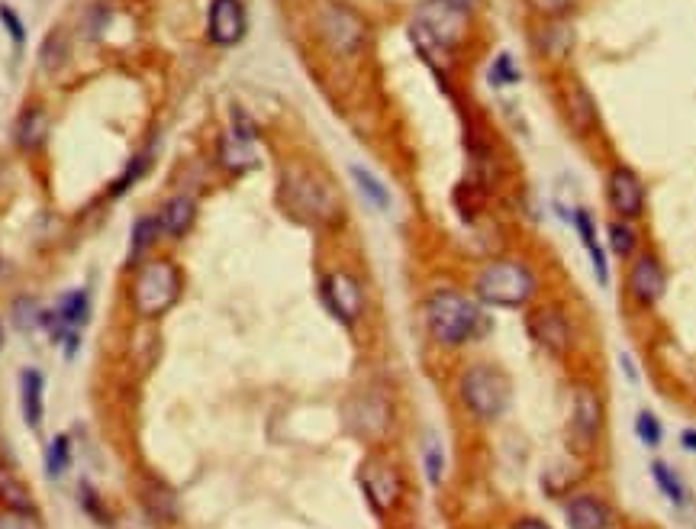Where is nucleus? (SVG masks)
<instances>
[{
	"mask_svg": "<svg viewBox=\"0 0 696 529\" xmlns=\"http://www.w3.org/2000/svg\"><path fill=\"white\" fill-rule=\"evenodd\" d=\"M13 326H17L20 333H33L36 326H42V310L33 297L13 300Z\"/></svg>",
	"mask_w": 696,
	"mask_h": 529,
	"instance_id": "obj_30",
	"label": "nucleus"
},
{
	"mask_svg": "<svg viewBox=\"0 0 696 529\" xmlns=\"http://www.w3.org/2000/svg\"><path fill=\"white\" fill-rule=\"evenodd\" d=\"M458 394H461L464 410H468L474 420L493 423V420H500L506 410H510L513 384L497 365L477 362V365H468L461 371Z\"/></svg>",
	"mask_w": 696,
	"mask_h": 529,
	"instance_id": "obj_4",
	"label": "nucleus"
},
{
	"mask_svg": "<svg viewBox=\"0 0 696 529\" xmlns=\"http://www.w3.org/2000/svg\"><path fill=\"white\" fill-rule=\"evenodd\" d=\"M319 294H323L326 310L336 317L342 326H355L361 317H365V288L361 281L345 268H332L329 275L319 284Z\"/></svg>",
	"mask_w": 696,
	"mask_h": 529,
	"instance_id": "obj_9",
	"label": "nucleus"
},
{
	"mask_svg": "<svg viewBox=\"0 0 696 529\" xmlns=\"http://www.w3.org/2000/svg\"><path fill=\"white\" fill-rule=\"evenodd\" d=\"M46 133H49V117H46V110L36 107V104H29V107L20 113L17 126H13V142H17L20 149L33 152V149L42 146V142H46Z\"/></svg>",
	"mask_w": 696,
	"mask_h": 529,
	"instance_id": "obj_18",
	"label": "nucleus"
},
{
	"mask_svg": "<svg viewBox=\"0 0 696 529\" xmlns=\"http://www.w3.org/2000/svg\"><path fill=\"white\" fill-rule=\"evenodd\" d=\"M561 107H564V120H568V126L577 136H590L597 130V100H593V94L577 78L564 81Z\"/></svg>",
	"mask_w": 696,
	"mask_h": 529,
	"instance_id": "obj_14",
	"label": "nucleus"
},
{
	"mask_svg": "<svg viewBox=\"0 0 696 529\" xmlns=\"http://www.w3.org/2000/svg\"><path fill=\"white\" fill-rule=\"evenodd\" d=\"M574 230L580 236V246L587 249L590 255V265H593V275H597V281L609 284V265H606V249H603V242L597 239V223H593V217L587 210H574Z\"/></svg>",
	"mask_w": 696,
	"mask_h": 529,
	"instance_id": "obj_17",
	"label": "nucleus"
},
{
	"mask_svg": "<svg viewBox=\"0 0 696 529\" xmlns=\"http://www.w3.org/2000/svg\"><path fill=\"white\" fill-rule=\"evenodd\" d=\"M606 426V407L603 397L593 384H574V407H571V423H568V439L574 452L590 455L597 449Z\"/></svg>",
	"mask_w": 696,
	"mask_h": 529,
	"instance_id": "obj_7",
	"label": "nucleus"
},
{
	"mask_svg": "<svg viewBox=\"0 0 696 529\" xmlns=\"http://www.w3.org/2000/svg\"><path fill=\"white\" fill-rule=\"evenodd\" d=\"M487 78H490L493 88H513V84H519L522 71H519V65L513 62L510 52H500L497 59H493V65H490Z\"/></svg>",
	"mask_w": 696,
	"mask_h": 529,
	"instance_id": "obj_29",
	"label": "nucleus"
},
{
	"mask_svg": "<svg viewBox=\"0 0 696 529\" xmlns=\"http://www.w3.org/2000/svg\"><path fill=\"white\" fill-rule=\"evenodd\" d=\"M0 504H4L10 513H17V517H36L33 494H29L26 484L13 475L4 462H0Z\"/></svg>",
	"mask_w": 696,
	"mask_h": 529,
	"instance_id": "obj_20",
	"label": "nucleus"
},
{
	"mask_svg": "<svg viewBox=\"0 0 696 529\" xmlns=\"http://www.w3.org/2000/svg\"><path fill=\"white\" fill-rule=\"evenodd\" d=\"M145 165H149V162H145V155H136V159L133 162H129V168H126V175L120 178V181H116L113 184V197H120V194H126L129 191V184H133V181H139V175H142V171H145Z\"/></svg>",
	"mask_w": 696,
	"mask_h": 529,
	"instance_id": "obj_37",
	"label": "nucleus"
},
{
	"mask_svg": "<svg viewBox=\"0 0 696 529\" xmlns=\"http://www.w3.org/2000/svg\"><path fill=\"white\" fill-rule=\"evenodd\" d=\"M145 507H149L158 520H171L178 517V500H174V491L168 488V484L162 481H149V488H145Z\"/></svg>",
	"mask_w": 696,
	"mask_h": 529,
	"instance_id": "obj_26",
	"label": "nucleus"
},
{
	"mask_svg": "<svg viewBox=\"0 0 696 529\" xmlns=\"http://www.w3.org/2000/svg\"><path fill=\"white\" fill-rule=\"evenodd\" d=\"M680 442H684L687 452H696V430H684L680 433Z\"/></svg>",
	"mask_w": 696,
	"mask_h": 529,
	"instance_id": "obj_41",
	"label": "nucleus"
},
{
	"mask_svg": "<svg viewBox=\"0 0 696 529\" xmlns=\"http://www.w3.org/2000/svg\"><path fill=\"white\" fill-rule=\"evenodd\" d=\"M220 165L226 171H236V175H242V171H249L258 165V155H255V142H245L239 139L236 133H226L220 139Z\"/></svg>",
	"mask_w": 696,
	"mask_h": 529,
	"instance_id": "obj_21",
	"label": "nucleus"
},
{
	"mask_svg": "<svg viewBox=\"0 0 696 529\" xmlns=\"http://www.w3.org/2000/svg\"><path fill=\"white\" fill-rule=\"evenodd\" d=\"M513 529H551V526L545 520H539V517H519L513 523Z\"/></svg>",
	"mask_w": 696,
	"mask_h": 529,
	"instance_id": "obj_39",
	"label": "nucleus"
},
{
	"mask_svg": "<svg viewBox=\"0 0 696 529\" xmlns=\"http://www.w3.org/2000/svg\"><path fill=\"white\" fill-rule=\"evenodd\" d=\"M158 223H162V233L171 236V239H181L194 230L197 223V204L194 197L187 194H174L168 204L162 207V213H158Z\"/></svg>",
	"mask_w": 696,
	"mask_h": 529,
	"instance_id": "obj_16",
	"label": "nucleus"
},
{
	"mask_svg": "<svg viewBox=\"0 0 696 529\" xmlns=\"http://www.w3.org/2000/svg\"><path fill=\"white\" fill-rule=\"evenodd\" d=\"M667 291V271L664 262L658 259L655 252H638L632 265H629V275H626V294L635 307H655L658 300Z\"/></svg>",
	"mask_w": 696,
	"mask_h": 529,
	"instance_id": "obj_11",
	"label": "nucleus"
},
{
	"mask_svg": "<svg viewBox=\"0 0 696 529\" xmlns=\"http://www.w3.org/2000/svg\"><path fill=\"white\" fill-rule=\"evenodd\" d=\"M358 484H361V491H365L371 510L381 513V517H387V513H394L400 507L403 475L394 462L381 459V455H371V459H365L358 468Z\"/></svg>",
	"mask_w": 696,
	"mask_h": 529,
	"instance_id": "obj_8",
	"label": "nucleus"
},
{
	"mask_svg": "<svg viewBox=\"0 0 696 529\" xmlns=\"http://www.w3.org/2000/svg\"><path fill=\"white\" fill-rule=\"evenodd\" d=\"M181 271L168 259H145L129 281V307L142 320H158L178 304Z\"/></svg>",
	"mask_w": 696,
	"mask_h": 529,
	"instance_id": "obj_3",
	"label": "nucleus"
},
{
	"mask_svg": "<svg viewBox=\"0 0 696 529\" xmlns=\"http://www.w3.org/2000/svg\"><path fill=\"white\" fill-rule=\"evenodd\" d=\"M158 233H162V223H158V217H142L133 226V259H139V255H145L155 246Z\"/></svg>",
	"mask_w": 696,
	"mask_h": 529,
	"instance_id": "obj_31",
	"label": "nucleus"
},
{
	"mask_svg": "<svg viewBox=\"0 0 696 529\" xmlns=\"http://www.w3.org/2000/svg\"><path fill=\"white\" fill-rule=\"evenodd\" d=\"M606 242H609V252H613L616 259H635L638 230L629 220H609L606 223Z\"/></svg>",
	"mask_w": 696,
	"mask_h": 529,
	"instance_id": "obj_22",
	"label": "nucleus"
},
{
	"mask_svg": "<svg viewBox=\"0 0 696 529\" xmlns=\"http://www.w3.org/2000/svg\"><path fill=\"white\" fill-rule=\"evenodd\" d=\"M71 59V46H68V36L62 30H52L46 39H42V49H39V65L49 71V75H55V71H62Z\"/></svg>",
	"mask_w": 696,
	"mask_h": 529,
	"instance_id": "obj_23",
	"label": "nucleus"
},
{
	"mask_svg": "<svg viewBox=\"0 0 696 529\" xmlns=\"http://www.w3.org/2000/svg\"><path fill=\"white\" fill-rule=\"evenodd\" d=\"M606 204L616 213V220H638L645 213L648 194H645V181L632 165H613L606 175Z\"/></svg>",
	"mask_w": 696,
	"mask_h": 529,
	"instance_id": "obj_10",
	"label": "nucleus"
},
{
	"mask_svg": "<svg viewBox=\"0 0 696 529\" xmlns=\"http://www.w3.org/2000/svg\"><path fill=\"white\" fill-rule=\"evenodd\" d=\"M249 33V17H245L242 0H210L207 13V36L213 46H239Z\"/></svg>",
	"mask_w": 696,
	"mask_h": 529,
	"instance_id": "obj_13",
	"label": "nucleus"
},
{
	"mask_svg": "<svg viewBox=\"0 0 696 529\" xmlns=\"http://www.w3.org/2000/svg\"><path fill=\"white\" fill-rule=\"evenodd\" d=\"M577 4H580V0H526V7L535 13V17H542L545 23L564 20Z\"/></svg>",
	"mask_w": 696,
	"mask_h": 529,
	"instance_id": "obj_32",
	"label": "nucleus"
},
{
	"mask_svg": "<svg viewBox=\"0 0 696 529\" xmlns=\"http://www.w3.org/2000/svg\"><path fill=\"white\" fill-rule=\"evenodd\" d=\"M651 478H655V484L661 488V494L671 500V504L684 507L687 504V488L684 481H680L677 471L667 465V462H651Z\"/></svg>",
	"mask_w": 696,
	"mask_h": 529,
	"instance_id": "obj_25",
	"label": "nucleus"
},
{
	"mask_svg": "<svg viewBox=\"0 0 696 529\" xmlns=\"http://www.w3.org/2000/svg\"><path fill=\"white\" fill-rule=\"evenodd\" d=\"M468 33V13L442 4V0H429V4L416 13L413 20V42L426 55L432 52H452Z\"/></svg>",
	"mask_w": 696,
	"mask_h": 529,
	"instance_id": "obj_5",
	"label": "nucleus"
},
{
	"mask_svg": "<svg viewBox=\"0 0 696 529\" xmlns=\"http://www.w3.org/2000/svg\"><path fill=\"white\" fill-rule=\"evenodd\" d=\"M81 507L87 510V517L97 520L100 526H110V510L104 507V500L94 494L91 484H81Z\"/></svg>",
	"mask_w": 696,
	"mask_h": 529,
	"instance_id": "obj_34",
	"label": "nucleus"
},
{
	"mask_svg": "<svg viewBox=\"0 0 696 529\" xmlns=\"http://www.w3.org/2000/svg\"><path fill=\"white\" fill-rule=\"evenodd\" d=\"M0 349H4V323H0Z\"/></svg>",
	"mask_w": 696,
	"mask_h": 529,
	"instance_id": "obj_42",
	"label": "nucleus"
},
{
	"mask_svg": "<svg viewBox=\"0 0 696 529\" xmlns=\"http://www.w3.org/2000/svg\"><path fill=\"white\" fill-rule=\"evenodd\" d=\"M529 336L539 342L548 355H564L574 346V333H571V317L561 304H545L539 310H532L529 317Z\"/></svg>",
	"mask_w": 696,
	"mask_h": 529,
	"instance_id": "obj_12",
	"label": "nucleus"
},
{
	"mask_svg": "<svg viewBox=\"0 0 696 529\" xmlns=\"http://www.w3.org/2000/svg\"><path fill=\"white\" fill-rule=\"evenodd\" d=\"M229 133H236V136L245 139V142H255V139H258V126L236 107V110H232V130H229Z\"/></svg>",
	"mask_w": 696,
	"mask_h": 529,
	"instance_id": "obj_38",
	"label": "nucleus"
},
{
	"mask_svg": "<svg viewBox=\"0 0 696 529\" xmlns=\"http://www.w3.org/2000/svg\"><path fill=\"white\" fill-rule=\"evenodd\" d=\"M571 529H613V510L597 494H574L564 507Z\"/></svg>",
	"mask_w": 696,
	"mask_h": 529,
	"instance_id": "obj_15",
	"label": "nucleus"
},
{
	"mask_svg": "<svg viewBox=\"0 0 696 529\" xmlns=\"http://www.w3.org/2000/svg\"><path fill=\"white\" fill-rule=\"evenodd\" d=\"M352 178H355V184H358V191L365 194L377 210H387V207H390V191L384 188V181H381V178L371 175L368 168L352 165Z\"/></svg>",
	"mask_w": 696,
	"mask_h": 529,
	"instance_id": "obj_27",
	"label": "nucleus"
},
{
	"mask_svg": "<svg viewBox=\"0 0 696 529\" xmlns=\"http://www.w3.org/2000/svg\"><path fill=\"white\" fill-rule=\"evenodd\" d=\"M635 436L642 439V446H648V449H658V446H661L664 430H661V423H658L655 413H648V410L638 413V420H635Z\"/></svg>",
	"mask_w": 696,
	"mask_h": 529,
	"instance_id": "obj_33",
	"label": "nucleus"
},
{
	"mask_svg": "<svg viewBox=\"0 0 696 529\" xmlns=\"http://www.w3.org/2000/svg\"><path fill=\"white\" fill-rule=\"evenodd\" d=\"M55 313H58V320H62L65 330H78V326H84L87 323V313H91V300H87V291L65 294Z\"/></svg>",
	"mask_w": 696,
	"mask_h": 529,
	"instance_id": "obj_24",
	"label": "nucleus"
},
{
	"mask_svg": "<svg viewBox=\"0 0 696 529\" xmlns=\"http://www.w3.org/2000/svg\"><path fill=\"white\" fill-rule=\"evenodd\" d=\"M426 326L432 339L445 349H458L471 342L484 326V313L477 300L455 288H439L426 300Z\"/></svg>",
	"mask_w": 696,
	"mask_h": 529,
	"instance_id": "obj_2",
	"label": "nucleus"
},
{
	"mask_svg": "<svg viewBox=\"0 0 696 529\" xmlns=\"http://www.w3.org/2000/svg\"><path fill=\"white\" fill-rule=\"evenodd\" d=\"M319 36L342 59H355L368 42V23L348 4H326L319 13Z\"/></svg>",
	"mask_w": 696,
	"mask_h": 529,
	"instance_id": "obj_6",
	"label": "nucleus"
},
{
	"mask_svg": "<svg viewBox=\"0 0 696 529\" xmlns=\"http://www.w3.org/2000/svg\"><path fill=\"white\" fill-rule=\"evenodd\" d=\"M442 468H445V459H442L439 442H429V449H426V478H429V484H442Z\"/></svg>",
	"mask_w": 696,
	"mask_h": 529,
	"instance_id": "obj_36",
	"label": "nucleus"
},
{
	"mask_svg": "<svg viewBox=\"0 0 696 529\" xmlns=\"http://www.w3.org/2000/svg\"><path fill=\"white\" fill-rule=\"evenodd\" d=\"M0 23L7 26V33H10V39H13V46L17 49H23V42H26V30H23V20L17 17V13H13L7 4H0Z\"/></svg>",
	"mask_w": 696,
	"mask_h": 529,
	"instance_id": "obj_35",
	"label": "nucleus"
},
{
	"mask_svg": "<svg viewBox=\"0 0 696 529\" xmlns=\"http://www.w3.org/2000/svg\"><path fill=\"white\" fill-rule=\"evenodd\" d=\"M42 394H46V378L36 368H26L20 375V407L29 430H39L42 423V410H46L42 407Z\"/></svg>",
	"mask_w": 696,
	"mask_h": 529,
	"instance_id": "obj_19",
	"label": "nucleus"
},
{
	"mask_svg": "<svg viewBox=\"0 0 696 529\" xmlns=\"http://www.w3.org/2000/svg\"><path fill=\"white\" fill-rule=\"evenodd\" d=\"M539 294V275L522 259H493L474 278V297L497 310H522Z\"/></svg>",
	"mask_w": 696,
	"mask_h": 529,
	"instance_id": "obj_1",
	"label": "nucleus"
},
{
	"mask_svg": "<svg viewBox=\"0 0 696 529\" xmlns=\"http://www.w3.org/2000/svg\"><path fill=\"white\" fill-rule=\"evenodd\" d=\"M442 4H448V7H455V10H461V13H471L477 4H481V0H442Z\"/></svg>",
	"mask_w": 696,
	"mask_h": 529,
	"instance_id": "obj_40",
	"label": "nucleus"
},
{
	"mask_svg": "<svg viewBox=\"0 0 696 529\" xmlns=\"http://www.w3.org/2000/svg\"><path fill=\"white\" fill-rule=\"evenodd\" d=\"M71 465V439L65 433H58L52 442H49V449H46V471H49V478H62L65 471Z\"/></svg>",
	"mask_w": 696,
	"mask_h": 529,
	"instance_id": "obj_28",
	"label": "nucleus"
}]
</instances>
